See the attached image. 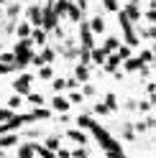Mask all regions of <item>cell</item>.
Here are the masks:
<instances>
[{"label": "cell", "instance_id": "1", "mask_svg": "<svg viewBox=\"0 0 156 158\" xmlns=\"http://www.w3.org/2000/svg\"><path fill=\"white\" fill-rule=\"evenodd\" d=\"M31 46H33V41H31V36H26V38H21L15 46H13V56H15V69H26L28 64H31V56H33V51H31Z\"/></svg>", "mask_w": 156, "mask_h": 158}, {"label": "cell", "instance_id": "2", "mask_svg": "<svg viewBox=\"0 0 156 158\" xmlns=\"http://www.w3.org/2000/svg\"><path fill=\"white\" fill-rule=\"evenodd\" d=\"M56 26H59V15L54 13L51 3H46V5L41 8V28H44V31H54Z\"/></svg>", "mask_w": 156, "mask_h": 158}, {"label": "cell", "instance_id": "3", "mask_svg": "<svg viewBox=\"0 0 156 158\" xmlns=\"http://www.w3.org/2000/svg\"><path fill=\"white\" fill-rule=\"evenodd\" d=\"M26 21L31 23V28H41V5L31 3L26 8Z\"/></svg>", "mask_w": 156, "mask_h": 158}, {"label": "cell", "instance_id": "4", "mask_svg": "<svg viewBox=\"0 0 156 158\" xmlns=\"http://www.w3.org/2000/svg\"><path fill=\"white\" fill-rule=\"evenodd\" d=\"M31 82H33L31 74H21V77L15 79V84H13L15 94H28V92H31Z\"/></svg>", "mask_w": 156, "mask_h": 158}, {"label": "cell", "instance_id": "5", "mask_svg": "<svg viewBox=\"0 0 156 158\" xmlns=\"http://www.w3.org/2000/svg\"><path fill=\"white\" fill-rule=\"evenodd\" d=\"M80 38H82V48H92V31H90V21H80Z\"/></svg>", "mask_w": 156, "mask_h": 158}, {"label": "cell", "instance_id": "6", "mask_svg": "<svg viewBox=\"0 0 156 158\" xmlns=\"http://www.w3.org/2000/svg\"><path fill=\"white\" fill-rule=\"evenodd\" d=\"M123 13H125V18H128L131 23H141V10H138V0H131L128 5L123 8Z\"/></svg>", "mask_w": 156, "mask_h": 158}, {"label": "cell", "instance_id": "7", "mask_svg": "<svg viewBox=\"0 0 156 158\" xmlns=\"http://www.w3.org/2000/svg\"><path fill=\"white\" fill-rule=\"evenodd\" d=\"M118 66H120V59H118V54H108V56H105V61H102V69H105V72H118Z\"/></svg>", "mask_w": 156, "mask_h": 158}, {"label": "cell", "instance_id": "8", "mask_svg": "<svg viewBox=\"0 0 156 158\" xmlns=\"http://www.w3.org/2000/svg\"><path fill=\"white\" fill-rule=\"evenodd\" d=\"M120 64H123V69H125V72H141V66H146V64L141 61V59H136L133 54H131L128 59H123Z\"/></svg>", "mask_w": 156, "mask_h": 158}, {"label": "cell", "instance_id": "9", "mask_svg": "<svg viewBox=\"0 0 156 158\" xmlns=\"http://www.w3.org/2000/svg\"><path fill=\"white\" fill-rule=\"evenodd\" d=\"M13 145H18V135L15 133H3L0 135V148H3V151H8V148H13Z\"/></svg>", "mask_w": 156, "mask_h": 158}, {"label": "cell", "instance_id": "10", "mask_svg": "<svg viewBox=\"0 0 156 158\" xmlns=\"http://www.w3.org/2000/svg\"><path fill=\"white\" fill-rule=\"evenodd\" d=\"M69 107H72V102H69V100H64V97H59V94L51 100V110H56V112H67Z\"/></svg>", "mask_w": 156, "mask_h": 158}, {"label": "cell", "instance_id": "11", "mask_svg": "<svg viewBox=\"0 0 156 158\" xmlns=\"http://www.w3.org/2000/svg\"><path fill=\"white\" fill-rule=\"evenodd\" d=\"M69 3H72V0H54L51 8H54V13L62 18V15H67V8H69Z\"/></svg>", "mask_w": 156, "mask_h": 158}, {"label": "cell", "instance_id": "12", "mask_svg": "<svg viewBox=\"0 0 156 158\" xmlns=\"http://www.w3.org/2000/svg\"><path fill=\"white\" fill-rule=\"evenodd\" d=\"M67 15H69L72 23H80V21H82V13H80V8H77L74 3H69V8H67Z\"/></svg>", "mask_w": 156, "mask_h": 158}, {"label": "cell", "instance_id": "13", "mask_svg": "<svg viewBox=\"0 0 156 158\" xmlns=\"http://www.w3.org/2000/svg\"><path fill=\"white\" fill-rule=\"evenodd\" d=\"M90 31H92V33H102V31H105V21H102L100 15H95L92 21H90Z\"/></svg>", "mask_w": 156, "mask_h": 158}, {"label": "cell", "instance_id": "14", "mask_svg": "<svg viewBox=\"0 0 156 158\" xmlns=\"http://www.w3.org/2000/svg\"><path fill=\"white\" fill-rule=\"evenodd\" d=\"M15 33L21 36V38L31 36V23H28V21H18V26H15Z\"/></svg>", "mask_w": 156, "mask_h": 158}, {"label": "cell", "instance_id": "15", "mask_svg": "<svg viewBox=\"0 0 156 158\" xmlns=\"http://www.w3.org/2000/svg\"><path fill=\"white\" fill-rule=\"evenodd\" d=\"M31 41L33 44H46V31L44 28H31Z\"/></svg>", "mask_w": 156, "mask_h": 158}, {"label": "cell", "instance_id": "16", "mask_svg": "<svg viewBox=\"0 0 156 158\" xmlns=\"http://www.w3.org/2000/svg\"><path fill=\"white\" fill-rule=\"evenodd\" d=\"M67 138H69V140H74V143H80V145L87 143V135H84L82 130H69V133H67Z\"/></svg>", "mask_w": 156, "mask_h": 158}, {"label": "cell", "instance_id": "17", "mask_svg": "<svg viewBox=\"0 0 156 158\" xmlns=\"http://www.w3.org/2000/svg\"><path fill=\"white\" fill-rule=\"evenodd\" d=\"M74 79H77V82H87V79H90V72H87L84 64H80V66L74 69Z\"/></svg>", "mask_w": 156, "mask_h": 158}, {"label": "cell", "instance_id": "18", "mask_svg": "<svg viewBox=\"0 0 156 158\" xmlns=\"http://www.w3.org/2000/svg\"><path fill=\"white\" fill-rule=\"evenodd\" d=\"M51 117V112L44 110V107H36V110H31V120H49Z\"/></svg>", "mask_w": 156, "mask_h": 158}, {"label": "cell", "instance_id": "19", "mask_svg": "<svg viewBox=\"0 0 156 158\" xmlns=\"http://www.w3.org/2000/svg\"><path fill=\"white\" fill-rule=\"evenodd\" d=\"M115 54H118V59L123 61V59H128V56L133 54V48H131L128 44H118V48H115Z\"/></svg>", "mask_w": 156, "mask_h": 158}, {"label": "cell", "instance_id": "20", "mask_svg": "<svg viewBox=\"0 0 156 158\" xmlns=\"http://www.w3.org/2000/svg\"><path fill=\"white\" fill-rule=\"evenodd\" d=\"M38 56H41V61H44V64H51L54 59H56V51H54V48H49V46H46V48H44V51L38 54Z\"/></svg>", "mask_w": 156, "mask_h": 158}, {"label": "cell", "instance_id": "21", "mask_svg": "<svg viewBox=\"0 0 156 158\" xmlns=\"http://www.w3.org/2000/svg\"><path fill=\"white\" fill-rule=\"evenodd\" d=\"M118 38H115V36H110V38H105V44H102V48H105V51H108V54H113L115 51V48H118Z\"/></svg>", "mask_w": 156, "mask_h": 158}, {"label": "cell", "instance_id": "22", "mask_svg": "<svg viewBox=\"0 0 156 158\" xmlns=\"http://www.w3.org/2000/svg\"><path fill=\"white\" fill-rule=\"evenodd\" d=\"M49 151H56V148H62V138L59 135H54V138H46V143H44Z\"/></svg>", "mask_w": 156, "mask_h": 158}, {"label": "cell", "instance_id": "23", "mask_svg": "<svg viewBox=\"0 0 156 158\" xmlns=\"http://www.w3.org/2000/svg\"><path fill=\"white\" fill-rule=\"evenodd\" d=\"M18 158H33V145L28 143V145H21L18 148Z\"/></svg>", "mask_w": 156, "mask_h": 158}, {"label": "cell", "instance_id": "24", "mask_svg": "<svg viewBox=\"0 0 156 158\" xmlns=\"http://www.w3.org/2000/svg\"><path fill=\"white\" fill-rule=\"evenodd\" d=\"M105 107H108V110L113 112V110H118V97H115V94H108V97H105V102H102Z\"/></svg>", "mask_w": 156, "mask_h": 158}, {"label": "cell", "instance_id": "25", "mask_svg": "<svg viewBox=\"0 0 156 158\" xmlns=\"http://www.w3.org/2000/svg\"><path fill=\"white\" fill-rule=\"evenodd\" d=\"M69 158H87V148L80 145V148H74V151H69Z\"/></svg>", "mask_w": 156, "mask_h": 158}, {"label": "cell", "instance_id": "26", "mask_svg": "<svg viewBox=\"0 0 156 158\" xmlns=\"http://www.w3.org/2000/svg\"><path fill=\"white\" fill-rule=\"evenodd\" d=\"M26 97H28V105H36V107H38V105H44V97H41V94H36V92H33V94L28 92Z\"/></svg>", "mask_w": 156, "mask_h": 158}, {"label": "cell", "instance_id": "27", "mask_svg": "<svg viewBox=\"0 0 156 158\" xmlns=\"http://www.w3.org/2000/svg\"><path fill=\"white\" fill-rule=\"evenodd\" d=\"M8 105H11V110H18V107L23 105V97H21V94H13L11 100H8Z\"/></svg>", "mask_w": 156, "mask_h": 158}, {"label": "cell", "instance_id": "28", "mask_svg": "<svg viewBox=\"0 0 156 158\" xmlns=\"http://www.w3.org/2000/svg\"><path fill=\"white\" fill-rule=\"evenodd\" d=\"M18 13H21V5H18V3H13L11 8H8V18H11V23H15V15Z\"/></svg>", "mask_w": 156, "mask_h": 158}, {"label": "cell", "instance_id": "29", "mask_svg": "<svg viewBox=\"0 0 156 158\" xmlns=\"http://www.w3.org/2000/svg\"><path fill=\"white\" fill-rule=\"evenodd\" d=\"M38 77H41V79H51V77H54V72H51V66H49V64H44L41 69H38Z\"/></svg>", "mask_w": 156, "mask_h": 158}, {"label": "cell", "instance_id": "30", "mask_svg": "<svg viewBox=\"0 0 156 158\" xmlns=\"http://www.w3.org/2000/svg\"><path fill=\"white\" fill-rule=\"evenodd\" d=\"M51 87H54V92L67 89V79H54V82H51Z\"/></svg>", "mask_w": 156, "mask_h": 158}, {"label": "cell", "instance_id": "31", "mask_svg": "<svg viewBox=\"0 0 156 158\" xmlns=\"http://www.w3.org/2000/svg\"><path fill=\"white\" fill-rule=\"evenodd\" d=\"M138 59H141V61H143L146 66H151V61H154V54H151V51H143V54H141Z\"/></svg>", "mask_w": 156, "mask_h": 158}, {"label": "cell", "instance_id": "32", "mask_svg": "<svg viewBox=\"0 0 156 158\" xmlns=\"http://www.w3.org/2000/svg\"><path fill=\"white\" fill-rule=\"evenodd\" d=\"M82 100H84V94H82V92H72V94H69V102H74V105H80Z\"/></svg>", "mask_w": 156, "mask_h": 158}, {"label": "cell", "instance_id": "33", "mask_svg": "<svg viewBox=\"0 0 156 158\" xmlns=\"http://www.w3.org/2000/svg\"><path fill=\"white\" fill-rule=\"evenodd\" d=\"M102 5L108 8V10H118V0H102Z\"/></svg>", "mask_w": 156, "mask_h": 158}, {"label": "cell", "instance_id": "34", "mask_svg": "<svg viewBox=\"0 0 156 158\" xmlns=\"http://www.w3.org/2000/svg\"><path fill=\"white\" fill-rule=\"evenodd\" d=\"M56 158H69V151H67V148H56Z\"/></svg>", "mask_w": 156, "mask_h": 158}, {"label": "cell", "instance_id": "35", "mask_svg": "<svg viewBox=\"0 0 156 158\" xmlns=\"http://www.w3.org/2000/svg\"><path fill=\"white\" fill-rule=\"evenodd\" d=\"M11 69H13V64H3V61H0V77H3V74H8Z\"/></svg>", "mask_w": 156, "mask_h": 158}, {"label": "cell", "instance_id": "36", "mask_svg": "<svg viewBox=\"0 0 156 158\" xmlns=\"http://www.w3.org/2000/svg\"><path fill=\"white\" fill-rule=\"evenodd\" d=\"M95 112H97V115H108L110 110H108V107H105V105H95Z\"/></svg>", "mask_w": 156, "mask_h": 158}, {"label": "cell", "instance_id": "37", "mask_svg": "<svg viewBox=\"0 0 156 158\" xmlns=\"http://www.w3.org/2000/svg\"><path fill=\"white\" fill-rule=\"evenodd\" d=\"M74 5L80 8V13H84V10H87V0H74Z\"/></svg>", "mask_w": 156, "mask_h": 158}, {"label": "cell", "instance_id": "38", "mask_svg": "<svg viewBox=\"0 0 156 158\" xmlns=\"http://www.w3.org/2000/svg\"><path fill=\"white\" fill-rule=\"evenodd\" d=\"M82 94H84V97H90V94H95V87H92V84H84V89H82Z\"/></svg>", "mask_w": 156, "mask_h": 158}, {"label": "cell", "instance_id": "39", "mask_svg": "<svg viewBox=\"0 0 156 158\" xmlns=\"http://www.w3.org/2000/svg\"><path fill=\"white\" fill-rule=\"evenodd\" d=\"M8 117H11V110H0V123L8 120Z\"/></svg>", "mask_w": 156, "mask_h": 158}, {"label": "cell", "instance_id": "40", "mask_svg": "<svg viewBox=\"0 0 156 158\" xmlns=\"http://www.w3.org/2000/svg\"><path fill=\"white\" fill-rule=\"evenodd\" d=\"M0 158H5V156H3V148H0Z\"/></svg>", "mask_w": 156, "mask_h": 158}]
</instances>
